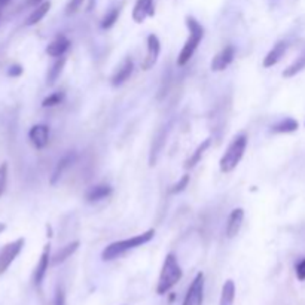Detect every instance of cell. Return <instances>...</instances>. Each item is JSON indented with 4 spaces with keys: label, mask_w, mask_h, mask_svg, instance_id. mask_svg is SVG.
<instances>
[{
    "label": "cell",
    "mask_w": 305,
    "mask_h": 305,
    "mask_svg": "<svg viewBox=\"0 0 305 305\" xmlns=\"http://www.w3.org/2000/svg\"><path fill=\"white\" fill-rule=\"evenodd\" d=\"M155 235V229H148L139 235H134V237H129L125 240H121V241H115V243H110L107 247H104V250L102 252V259L109 262V260H113L116 257H121L122 254H125L133 249H137L146 243H149Z\"/></svg>",
    "instance_id": "obj_1"
},
{
    "label": "cell",
    "mask_w": 305,
    "mask_h": 305,
    "mask_svg": "<svg viewBox=\"0 0 305 305\" xmlns=\"http://www.w3.org/2000/svg\"><path fill=\"white\" fill-rule=\"evenodd\" d=\"M183 271L178 262V257L175 253H168L164 259L159 279L156 284V293L158 295H165L170 289H173L179 281L182 280Z\"/></svg>",
    "instance_id": "obj_2"
},
{
    "label": "cell",
    "mask_w": 305,
    "mask_h": 305,
    "mask_svg": "<svg viewBox=\"0 0 305 305\" xmlns=\"http://www.w3.org/2000/svg\"><path fill=\"white\" fill-rule=\"evenodd\" d=\"M186 26L189 30V36H188L182 51L179 54L178 66H185L186 63H189V60L198 50V45L201 43L204 37L203 26L194 17H186Z\"/></svg>",
    "instance_id": "obj_3"
},
{
    "label": "cell",
    "mask_w": 305,
    "mask_h": 305,
    "mask_svg": "<svg viewBox=\"0 0 305 305\" xmlns=\"http://www.w3.org/2000/svg\"><path fill=\"white\" fill-rule=\"evenodd\" d=\"M246 148H247V136L244 133L235 136L234 140L229 143L225 153L222 155L221 161H219L221 171L222 173H231L240 164V161L243 159Z\"/></svg>",
    "instance_id": "obj_4"
},
{
    "label": "cell",
    "mask_w": 305,
    "mask_h": 305,
    "mask_svg": "<svg viewBox=\"0 0 305 305\" xmlns=\"http://www.w3.org/2000/svg\"><path fill=\"white\" fill-rule=\"evenodd\" d=\"M24 243H26V240L21 237V238H17L3 246V249L0 250V274H5L8 271V268L17 259V256L21 253Z\"/></svg>",
    "instance_id": "obj_5"
},
{
    "label": "cell",
    "mask_w": 305,
    "mask_h": 305,
    "mask_svg": "<svg viewBox=\"0 0 305 305\" xmlns=\"http://www.w3.org/2000/svg\"><path fill=\"white\" fill-rule=\"evenodd\" d=\"M203 298H204V274L203 273H198L195 276V279L192 280L188 292H186V296L183 299V304L182 305H203Z\"/></svg>",
    "instance_id": "obj_6"
},
{
    "label": "cell",
    "mask_w": 305,
    "mask_h": 305,
    "mask_svg": "<svg viewBox=\"0 0 305 305\" xmlns=\"http://www.w3.org/2000/svg\"><path fill=\"white\" fill-rule=\"evenodd\" d=\"M146 45H148V51L146 55L142 61V69L143 70H151L153 66L156 64L158 61V57H159V52H161V42L158 39L156 34H149L148 39H146Z\"/></svg>",
    "instance_id": "obj_7"
},
{
    "label": "cell",
    "mask_w": 305,
    "mask_h": 305,
    "mask_svg": "<svg viewBox=\"0 0 305 305\" xmlns=\"http://www.w3.org/2000/svg\"><path fill=\"white\" fill-rule=\"evenodd\" d=\"M234 57H235V48L232 45H228L225 47L222 51H219L211 60V70L213 72H222L228 67L229 64L234 61Z\"/></svg>",
    "instance_id": "obj_8"
},
{
    "label": "cell",
    "mask_w": 305,
    "mask_h": 305,
    "mask_svg": "<svg viewBox=\"0 0 305 305\" xmlns=\"http://www.w3.org/2000/svg\"><path fill=\"white\" fill-rule=\"evenodd\" d=\"M51 264V244L48 243L45 247H43V252L39 257V262H37V267L34 270V276H33V281L37 287H40L42 281L47 276V271H48V267Z\"/></svg>",
    "instance_id": "obj_9"
},
{
    "label": "cell",
    "mask_w": 305,
    "mask_h": 305,
    "mask_svg": "<svg viewBox=\"0 0 305 305\" xmlns=\"http://www.w3.org/2000/svg\"><path fill=\"white\" fill-rule=\"evenodd\" d=\"M28 139H30L31 145L36 149H43L48 145V140H50V128H48V125H43V124L33 125L28 131Z\"/></svg>",
    "instance_id": "obj_10"
},
{
    "label": "cell",
    "mask_w": 305,
    "mask_h": 305,
    "mask_svg": "<svg viewBox=\"0 0 305 305\" xmlns=\"http://www.w3.org/2000/svg\"><path fill=\"white\" fill-rule=\"evenodd\" d=\"M133 70H134V63L133 60L127 57L121 64L119 67L116 69V72L113 73V76L110 77V82L113 86H121L122 83H125L129 76L133 75Z\"/></svg>",
    "instance_id": "obj_11"
},
{
    "label": "cell",
    "mask_w": 305,
    "mask_h": 305,
    "mask_svg": "<svg viewBox=\"0 0 305 305\" xmlns=\"http://www.w3.org/2000/svg\"><path fill=\"white\" fill-rule=\"evenodd\" d=\"M153 14H155L153 0H137L133 9V20L137 24H140L148 17H153Z\"/></svg>",
    "instance_id": "obj_12"
},
{
    "label": "cell",
    "mask_w": 305,
    "mask_h": 305,
    "mask_svg": "<svg viewBox=\"0 0 305 305\" xmlns=\"http://www.w3.org/2000/svg\"><path fill=\"white\" fill-rule=\"evenodd\" d=\"M243 221H244V210L243 208H234L231 213H229L228 222H227V237L228 238H234L243 225Z\"/></svg>",
    "instance_id": "obj_13"
},
{
    "label": "cell",
    "mask_w": 305,
    "mask_h": 305,
    "mask_svg": "<svg viewBox=\"0 0 305 305\" xmlns=\"http://www.w3.org/2000/svg\"><path fill=\"white\" fill-rule=\"evenodd\" d=\"M69 48H70V40L64 34H58V36H55L52 39L50 45L47 47V54L50 57L58 58V57H63Z\"/></svg>",
    "instance_id": "obj_14"
},
{
    "label": "cell",
    "mask_w": 305,
    "mask_h": 305,
    "mask_svg": "<svg viewBox=\"0 0 305 305\" xmlns=\"http://www.w3.org/2000/svg\"><path fill=\"white\" fill-rule=\"evenodd\" d=\"M287 51V43L286 42H283V40H280L277 42L274 47H273V50L268 52L267 55H265V58H264V63H262V66L265 67V69H268V67H273V66H276L277 63H279L280 60L284 57V54Z\"/></svg>",
    "instance_id": "obj_15"
},
{
    "label": "cell",
    "mask_w": 305,
    "mask_h": 305,
    "mask_svg": "<svg viewBox=\"0 0 305 305\" xmlns=\"http://www.w3.org/2000/svg\"><path fill=\"white\" fill-rule=\"evenodd\" d=\"M75 159H76V153L75 152H69L66 153L58 162H57V165H55V168H54V171H52V176H51V185H55L61 176H63V173L75 162Z\"/></svg>",
    "instance_id": "obj_16"
},
{
    "label": "cell",
    "mask_w": 305,
    "mask_h": 305,
    "mask_svg": "<svg viewBox=\"0 0 305 305\" xmlns=\"http://www.w3.org/2000/svg\"><path fill=\"white\" fill-rule=\"evenodd\" d=\"M112 194V186L109 185H96L93 188H90L85 194V200L86 203H97L102 201L104 198H107Z\"/></svg>",
    "instance_id": "obj_17"
},
{
    "label": "cell",
    "mask_w": 305,
    "mask_h": 305,
    "mask_svg": "<svg viewBox=\"0 0 305 305\" xmlns=\"http://www.w3.org/2000/svg\"><path fill=\"white\" fill-rule=\"evenodd\" d=\"M210 145H211V139H205L204 142H201L198 146H197V149L194 151V153L185 161V168L186 170H191V168H194L200 161H201V158L204 156V153H205V151L210 148Z\"/></svg>",
    "instance_id": "obj_18"
},
{
    "label": "cell",
    "mask_w": 305,
    "mask_h": 305,
    "mask_svg": "<svg viewBox=\"0 0 305 305\" xmlns=\"http://www.w3.org/2000/svg\"><path fill=\"white\" fill-rule=\"evenodd\" d=\"M50 9H51V2H42L40 5H37L34 9H33V12L27 17L26 20V26H34V24H37V23H40L43 18H45V15L50 12Z\"/></svg>",
    "instance_id": "obj_19"
},
{
    "label": "cell",
    "mask_w": 305,
    "mask_h": 305,
    "mask_svg": "<svg viewBox=\"0 0 305 305\" xmlns=\"http://www.w3.org/2000/svg\"><path fill=\"white\" fill-rule=\"evenodd\" d=\"M77 247H79V241H72V243L66 244L64 247H61L57 253L52 256L51 264L52 265H60V264H63L64 260H67L72 254L76 252Z\"/></svg>",
    "instance_id": "obj_20"
},
{
    "label": "cell",
    "mask_w": 305,
    "mask_h": 305,
    "mask_svg": "<svg viewBox=\"0 0 305 305\" xmlns=\"http://www.w3.org/2000/svg\"><path fill=\"white\" fill-rule=\"evenodd\" d=\"M64 66H66V57L64 55L55 58V61L51 64V67L48 70V75H47V80H48L47 83L48 85H54L58 80V77L61 76V73H63Z\"/></svg>",
    "instance_id": "obj_21"
},
{
    "label": "cell",
    "mask_w": 305,
    "mask_h": 305,
    "mask_svg": "<svg viewBox=\"0 0 305 305\" xmlns=\"http://www.w3.org/2000/svg\"><path fill=\"white\" fill-rule=\"evenodd\" d=\"M299 127L298 121H295L293 118H286V119H281L277 124H274L271 127L273 133H277V134H287V133H293L296 131Z\"/></svg>",
    "instance_id": "obj_22"
},
{
    "label": "cell",
    "mask_w": 305,
    "mask_h": 305,
    "mask_svg": "<svg viewBox=\"0 0 305 305\" xmlns=\"http://www.w3.org/2000/svg\"><path fill=\"white\" fill-rule=\"evenodd\" d=\"M234 299H235V283L232 280H227L222 286L219 305H234Z\"/></svg>",
    "instance_id": "obj_23"
},
{
    "label": "cell",
    "mask_w": 305,
    "mask_h": 305,
    "mask_svg": "<svg viewBox=\"0 0 305 305\" xmlns=\"http://www.w3.org/2000/svg\"><path fill=\"white\" fill-rule=\"evenodd\" d=\"M305 69V52H302L287 69H284L283 72V76L284 77H293L295 75H298L301 70Z\"/></svg>",
    "instance_id": "obj_24"
},
{
    "label": "cell",
    "mask_w": 305,
    "mask_h": 305,
    "mask_svg": "<svg viewBox=\"0 0 305 305\" xmlns=\"http://www.w3.org/2000/svg\"><path fill=\"white\" fill-rule=\"evenodd\" d=\"M119 14H121V9H119V8H115V9L109 11V12L106 14V17L103 18L102 28H110V27L115 26V23H116L118 18H119Z\"/></svg>",
    "instance_id": "obj_25"
},
{
    "label": "cell",
    "mask_w": 305,
    "mask_h": 305,
    "mask_svg": "<svg viewBox=\"0 0 305 305\" xmlns=\"http://www.w3.org/2000/svg\"><path fill=\"white\" fill-rule=\"evenodd\" d=\"M64 100V93H52L51 96H48L43 102H42V106L43 107H52V106H57L60 103Z\"/></svg>",
    "instance_id": "obj_26"
},
{
    "label": "cell",
    "mask_w": 305,
    "mask_h": 305,
    "mask_svg": "<svg viewBox=\"0 0 305 305\" xmlns=\"http://www.w3.org/2000/svg\"><path fill=\"white\" fill-rule=\"evenodd\" d=\"M8 185V164L2 162L0 164V197L5 194Z\"/></svg>",
    "instance_id": "obj_27"
},
{
    "label": "cell",
    "mask_w": 305,
    "mask_h": 305,
    "mask_svg": "<svg viewBox=\"0 0 305 305\" xmlns=\"http://www.w3.org/2000/svg\"><path fill=\"white\" fill-rule=\"evenodd\" d=\"M188 185H189V175H183L178 183H175V185L171 186L170 192H171V194H179V192L185 191V189L188 188Z\"/></svg>",
    "instance_id": "obj_28"
},
{
    "label": "cell",
    "mask_w": 305,
    "mask_h": 305,
    "mask_svg": "<svg viewBox=\"0 0 305 305\" xmlns=\"http://www.w3.org/2000/svg\"><path fill=\"white\" fill-rule=\"evenodd\" d=\"M295 271H296V277H298V280L304 281L305 280V257L302 259V260H299V262L296 264Z\"/></svg>",
    "instance_id": "obj_29"
},
{
    "label": "cell",
    "mask_w": 305,
    "mask_h": 305,
    "mask_svg": "<svg viewBox=\"0 0 305 305\" xmlns=\"http://www.w3.org/2000/svg\"><path fill=\"white\" fill-rule=\"evenodd\" d=\"M54 305H66V296L61 287H57L55 292V299H54Z\"/></svg>",
    "instance_id": "obj_30"
},
{
    "label": "cell",
    "mask_w": 305,
    "mask_h": 305,
    "mask_svg": "<svg viewBox=\"0 0 305 305\" xmlns=\"http://www.w3.org/2000/svg\"><path fill=\"white\" fill-rule=\"evenodd\" d=\"M20 75H23V67H21L20 64H14V66L9 67V70H8V76L17 77L20 76Z\"/></svg>",
    "instance_id": "obj_31"
},
{
    "label": "cell",
    "mask_w": 305,
    "mask_h": 305,
    "mask_svg": "<svg viewBox=\"0 0 305 305\" xmlns=\"http://www.w3.org/2000/svg\"><path fill=\"white\" fill-rule=\"evenodd\" d=\"M42 2H43V0H28V5H33V6H34V5H40Z\"/></svg>",
    "instance_id": "obj_32"
},
{
    "label": "cell",
    "mask_w": 305,
    "mask_h": 305,
    "mask_svg": "<svg viewBox=\"0 0 305 305\" xmlns=\"http://www.w3.org/2000/svg\"><path fill=\"white\" fill-rule=\"evenodd\" d=\"M9 2H11V0H0V9H2V8H5V6L9 3Z\"/></svg>",
    "instance_id": "obj_33"
},
{
    "label": "cell",
    "mask_w": 305,
    "mask_h": 305,
    "mask_svg": "<svg viewBox=\"0 0 305 305\" xmlns=\"http://www.w3.org/2000/svg\"><path fill=\"white\" fill-rule=\"evenodd\" d=\"M2 229H5V225H0V231H2Z\"/></svg>",
    "instance_id": "obj_34"
}]
</instances>
